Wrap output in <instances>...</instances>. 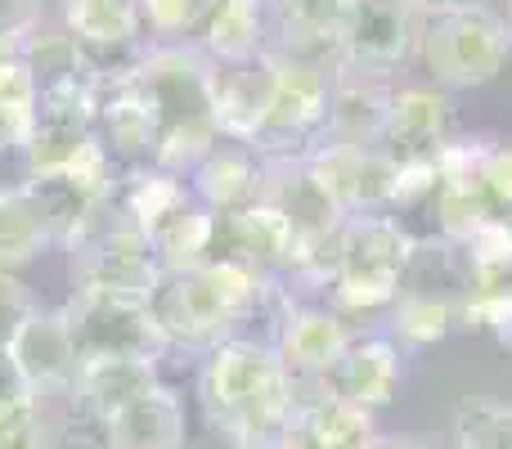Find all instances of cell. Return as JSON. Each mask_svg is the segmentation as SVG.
Returning <instances> with one entry per match:
<instances>
[{"mask_svg": "<svg viewBox=\"0 0 512 449\" xmlns=\"http://www.w3.org/2000/svg\"><path fill=\"white\" fill-rule=\"evenodd\" d=\"M198 405L212 432L234 449H279L297 405V382L270 342L230 337L198 364Z\"/></svg>", "mask_w": 512, "mask_h": 449, "instance_id": "cell-1", "label": "cell"}, {"mask_svg": "<svg viewBox=\"0 0 512 449\" xmlns=\"http://www.w3.org/2000/svg\"><path fill=\"white\" fill-rule=\"evenodd\" d=\"M288 292L279 283L261 279L256 270L239 261H212L194 265V270H162L158 292L149 297V310L158 319L167 346H185V351H212V346L243 337V324L265 310L270 301H283Z\"/></svg>", "mask_w": 512, "mask_h": 449, "instance_id": "cell-2", "label": "cell"}, {"mask_svg": "<svg viewBox=\"0 0 512 449\" xmlns=\"http://www.w3.org/2000/svg\"><path fill=\"white\" fill-rule=\"evenodd\" d=\"M140 81L158 108V158L153 167L185 176L221 144V126L212 113V59L194 41L149 45L140 63Z\"/></svg>", "mask_w": 512, "mask_h": 449, "instance_id": "cell-3", "label": "cell"}, {"mask_svg": "<svg viewBox=\"0 0 512 449\" xmlns=\"http://www.w3.org/2000/svg\"><path fill=\"white\" fill-rule=\"evenodd\" d=\"M409 247H414V234L400 225V216H351L342 225V238H337V274L324 288V306L351 319V324L360 315L391 310V301L400 297Z\"/></svg>", "mask_w": 512, "mask_h": 449, "instance_id": "cell-4", "label": "cell"}, {"mask_svg": "<svg viewBox=\"0 0 512 449\" xmlns=\"http://www.w3.org/2000/svg\"><path fill=\"white\" fill-rule=\"evenodd\" d=\"M68 256L77 292H104V297L144 301V306L158 292L162 265L153 256V243L117 212V203L99 207L95 221L72 238Z\"/></svg>", "mask_w": 512, "mask_h": 449, "instance_id": "cell-5", "label": "cell"}, {"mask_svg": "<svg viewBox=\"0 0 512 449\" xmlns=\"http://www.w3.org/2000/svg\"><path fill=\"white\" fill-rule=\"evenodd\" d=\"M508 54L512 41L504 14L481 0V5L427 18L418 59L427 63V72H432V81L441 90H472V86H490L504 72Z\"/></svg>", "mask_w": 512, "mask_h": 449, "instance_id": "cell-6", "label": "cell"}, {"mask_svg": "<svg viewBox=\"0 0 512 449\" xmlns=\"http://www.w3.org/2000/svg\"><path fill=\"white\" fill-rule=\"evenodd\" d=\"M328 95H333V72L328 68L301 63V59H279L274 95L252 135V149L265 162L306 158L310 149H319L324 144V122H328Z\"/></svg>", "mask_w": 512, "mask_h": 449, "instance_id": "cell-7", "label": "cell"}, {"mask_svg": "<svg viewBox=\"0 0 512 449\" xmlns=\"http://www.w3.org/2000/svg\"><path fill=\"white\" fill-rule=\"evenodd\" d=\"M72 337H77L81 364L86 360H149L158 364L171 351L158 319L144 301L104 297V292H77L63 301Z\"/></svg>", "mask_w": 512, "mask_h": 449, "instance_id": "cell-8", "label": "cell"}, {"mask_svg": "<svg viewBox=\"0 0 512 449\" xmlns=\"http://www.w3.org/2000/svg\"><path fill=\"white\" fill-rule=\"evenodd\" d=\"M427 14L414 0H346L342 9V68L391 77L418 59Z\"/></svg>", "mask_w": 512, "mask_h": 449, "instance_id": "cell-9", "label": "cell"}, {"mask_svg": "<svg viewBox=\"0 0 512 449\" xmlns=\"http://www.w3.org/2000/svg\"><path fill=\"white\" fill-rule=\"evenodd\" d=\"M63 32L81 45L99 86L131 77L149 54L140 0H63Z\"/></svg>", "mask_w": 512, "mask_h": 449, "instance_id": "cell-10", "label": "cell"}, {"mask_svg": "<svg viewBox=\"0 0 512 449\" xmlns=\"http://www.w3.org/2000/svg\"><path fill=\"white\" fill-rule=\"evenodd\" d=\"M306 167L346 216H373L396 207L400 162L382 144H373V149L319 144V149L306 153Z\"/></svg>", "mask_w": 512, "mask_h": 449, "instance_id": "cell-11", "label": "cell"}, {"mask_svg": "<svg viewBox=\"0 0 512 449\" xmlns=\"http://www.w3.org/2000/svg\"><path fill=\"white\" fill-rule=\"evenodd\" d=\"M351 337H355V324L342 319L337 310H328L324 301H297V306H292V301L283 297L270 346L297 387H319L324 373L337 364V355L351 346Z\"/></svg>", "mask_w": 512, "mask_h": 449, "instance_id": "cell-12", "label": "cell"}, {"mask_svg": "<svg viewBox=\"0 0 512 449\" xmlns=\"http://www.w3.org/2000/svg\"><path fill=\"white\" fill-rule=\"evenodd\" d=\"M261 203L274 207V212L283 216V225L292 229V238H297V265L306 261L310 252L333 243V238L342 234V225L351 221V216L324 194V185L310 176L306 158L265 162ZM297 265H292V274H297Z\"/></svg>", "mask_w": 512, "mask_h": 449, "instance_id": "cell-13", "label": "cell"}, {"mask_svg": "<svg viewBox=\"0 0 512 449\" xmlns=\"http://www.w3.org/2000/svg\"><path fill=\"white\" fill-rule=\"evenodd\" d=\"M158 108L140 81V68L131 77H117L99 86L95 99V144L113 158L117 171L153 167L158 158Z\"/></svg>", "mask_w": 512, "mask_h": 449, "instance_id": "cell-14", "label": "cell"}, {"mask_svg": "<svg viewBox=\"0 0 512 449\" xmlns=\"http://www.w3.org/2000/svg\"><path fill=\"white\" fill-rule=\"evenodd\" d=\"M9 355H14L27 391L41 400L68 396L81 373V351L63 306H36L27 315V324L18 328V337L9 342Z\"/></svg>", "mask_w": 512, "mask_h": 449, "instance_id": "cell-15", "label": "cell"}, {"mask_svg": "<svg viewBox=\"0 0 512 449\" xmlns=\"http://www.w3.org/2000/svg\"><path fill=\"white\" fill-rule=\"evenodd\" d=\"M342 9L346 0H265L270 54L337 72L342 68Z\"/></svg>", "mask_w": 512, "mask_h": 449, "instance_id": "cell-16", "label": "cell"}, {"mask_svg": "<svg viewBox=\"0 0 512 449\" xmlns=\"http://www.w3.org/2000/svg\"><path fill=\"white\" fill-rule=\"evenodd\" d=\"M454 140V104L441 86H418L405 81L391 90L387 108V131H382V149L396 162H423L436 158L445 144Z\"/></svg>", "mask_w": 512, "mask_h": 449, "instance_id": "cell-17", "label": "cell"}, {"mask_svg": "<svg viewBox=\"0 0 512 449\" xmlns=\"http://www.w3.org/2000/svg\"><path fill=\"white\" fill-rule=\"evenodd\" d=\"M400 382H405V351H400L391 337H351L337 364L324 373L319 387L328 396L346 400V405L364 409V414H378L396 400Z\"/></svg>", "mask_w": 512, "mask_h": 449, "instance_id": "cell-18", "label": "cell"}, {"mask_svg": "<svg viewBox=\"0 0 512 449\" xmlns=\"http://www.w3.org/2000/svg\"><path fill=\"white\" fill-rule=\"evenodd\" d=\"M216 256L248 265L261 279L283 288L292 279V265H297V238L274 207L256 203L248 212L216 216Z\"/></svg>", "mask_w": 512, "mask_h": 449, "instance_id": "cell-19", "label": "cell"}, {"mask_svg": "<svg viewBox=\"0 0 512 449\" xmlns=\"http://www.w3.org/2000/svg\"><path fill=\"white\" fill-rule=\"evenodd\" d=\"M378 441V414H364L328 396L324 387H297V405L279 449H373Z\"/></svg>", "mask_w": 512, "mask_h": 449, "instance_id": "cell-20", "label": "cell"}, {"mask_svg": "<svg viewBox=\"0 0 512 449\" xmlns=\"http://www.w3.org/2000/svg\"><path fill=\"white\" fill-rule=\"evenodd\" d=\"M274 77H279V59L270 50L248 63H212V113L221 126V140L252 144L256 126L270 108Z\"/></svg>", "mask_w": 512, "mask_h": 449, "instance_id": "cell-21", "label": "cell"}, {"mask_svg": "<svg viewBox=\"0 0 512 449\" xmlns=\"http://www.w3.org/2000/svg\"><path fill=\"white\" fill-rule=\"evenodd\" d=\"M391 90H396L391 77L337 68L333 72V95H328L324 144H355V149H373V144H382Z\"/></svg>", "mask_w": 512, "mask_h": 449, "instance_id": "cell-22", "label": "cell"}, {"mask_svg": "<svg viewBox=\"0 0 512 449\" xmlns=\"http://www.w3.org/2000/svg\"><path fill=\"white\" fill-rule=\"evenodd\" d=\"M189 189L212 216H234L261 203L265 189V158L252 144L221 140L194 171H189Z\"/></svg>", "mask_w": 512, "mask_h": 449, "instance_id": "cell-23", "label": "cell"}, {"mask_svg": "<svg viewBox=\"0 0 512 449\" xmlns=\"http://www.w3.org/2000/svg\"><path fill=\"white\" fill-rule=\"evenodd\" d=\"M189 441V418L185 400L171 387H153L135 405L117 409L113 418L99 423V445L104 449H185Z\"/></svg>", "mask_w": 512, "mask_h": 449, "instance_id": "cell-24", "label": "cell"}, {"mask_svg": "<svg viewBox=\"0 0 512 449\" xmlns=\"http://www.w3.org/2000/svg\"><path fill=\"white\" fill-rule=\"evenodd\" d=\"M194 45L212 63H248L256 54H265L270 50L265 0H207Z\"/></svg>", "mask_w": 512, "mask_h": 449, "instance_id": "cell-25", "label": "cell"}, {"mask_svg": "<svg viewBox=\"0 0 512 449\" xmlns=\"http://www.w3.org/2000/svg\"><path fill=\"white\" fill-rule=\"evenodd\" d=\"M153 387H158V364H149V360H86L77 382H72L68 400L99 427L117 409L149 396Z\"/></svg>", "mask_w": 512, "mask_h": 449, "instance_id": "cell-26", "label": "cell"}, {"mask_svg": "<svg viewBox=\"0 0 512 449\" xmlns=\"http://www.w3.org/2000/svg\"><path fill=\"white\" fill-rule=\"evenodd\" d=\"M400 292H418V297H436L463 306L472 292V265L463 243H450L441 234H423L409 247L405 274H400Z\"/></svg>", "mask_w": 512, "mask_h": 449, "instance_id": "cell-27", "label": "cell"}, {"mask_svg": "<svg viewBox=\"0 0 512 449\" xmlns=\"http://www.w3.org/2000/svg\"><path fill=\"white\" fill-rule=\"evenodd\" d=\"M113 203L144 238H153L171 216L194 203V189H189L185 176H171L162 167H135V171H122V185H117Z\"/></svg>", "mask_w": 512, "mask_h": 449, "instance_id": "cell-28", "label": "cell"}, {"mask_svg": "<svg viewBox=\"0 0 512 449\" xmlns=\"http://www.w3.org/2000/svg\"><path fill=\"white\" fill-rule=\"evenodd\" d=\"M50 247L59 243H54V229L45 221V207L32 189L0 198V270L18 274L36 256L50 252Z\"/></svg>", "mask_w": 512, "mask_h": 449, "instance_id": "cell-29", "label": "cell"}, {"mask_svg": "<svg viewBox=\"0 0 512 449\" xmlns=\"http://www.w3.org/2000/svg\"><path fill=\"white\" fill-rule=\"evenodd\" d=\"M149 243H153V256H158L162 270H194V265L216 256V216L194 198V203L171 216Z\"/></svg>", "mask_w": 512, "mask_h": 449, "instance_id": "cell-30", "label": "cell"}, {"mask_svg": "<svg viewBox=\"0 0 512 449\" xmlns=\"http://www.w3.org/2000/svg\"><path fill=\"white\" fill-rule=\"evenodd\" d=\"M387 328L400 351H427V346L445 342L459 328V306L436 297H418V292H400L387 310Z\"/></svg>", "mask_w": 512, "mask_h": 449, "instance_id": "cell-31", "label": "cell"}, {"mask_svg": "<svg viewBox=\"0 0 512 449\" xmlns=\"http://www.w3.org/2000/svg\"><path fill=\"white\" fill-rule=\"evenodd\" d=\"M36 77L27 68L23 50H0V135L27 144L36 131Z\"/></svg>", "mask_w": 512, "mask_h": 449, "instance_id": "cell-32", "label": "cell"}, {"mask_svg": "<svg viewBox=\"0 0 512 449\" xmlns=\"http://www.w3.org/2000/svg\"><path fill=\"white\" fill-rule=\"evenodd\" d=\"M454 449H512V405L463 400L454 409Z\"/></svg>", "mask_w": 512, "mask_h": 449, "instance_id": "cell-33", "label": "cell"}, {"mask_svg": "<svg viewBox=\"0 0 512 449\" xmlns=\"http://www.w3.org/2000/svg\"><path fill=\"white\" fill-rule=\"evenodd\" d=\"M207 14V0H140L149 45H185Z\"/></svg>", "mask_w": 512, "mask_h": 449, "instance_id": "cell-34", "label": "cell"}, {"mask_svg": "<svg viewBox=\"0 0 512 449\" xmlns=\"http://www.w3.org/2000/svg\"><path fill=\"white\" fill-rule=\"evenodd\" d=\"M0 449H54L50 414H45L41 396L0 405Z\"/></svg>", "mask_w": 512, "mask_h": 449, "instance_id": "cell-35", "label": "cell"}, {"mask_svg": "<svg viewBox=\"0 0 512 449\" xmlns=\"http://www.w3.org/2000/svg\"><path fill=\"white\" fill-rule=\"evenodd\" d=\"M41 306L36 301V292L27 288L18 274H9V270H0V346H9L18 337V328L27 324V315Z\"/></svg>", "mask_w": 512, "mask_h": 449, "instance_id": "cell-36", "label": "cell"}, {"mask_svg": "<svg viewBox=\"0 0 512 449\" xmlns=\"http://www.w3.org/2000/svg\"><path fill=\"white\" fill-rule=\"evenodd\" d=\"M41 32V0H0V50H18Z\"/></svg>", "mask_w": 512, "mask_h": 449, "instance_id": "cell-37", "label": "cell"}, {"mask_svg": "<svg viewBox=\"0 0 512 449\" xmlns=\"http://www.w3.org/2000/svg\"><path fill=\"white\" fill-rule=\"evenodd\" d=\"M32 185H36V167H32V153H27V144L5 140V135H0V198L27 194Z\"/></svg>", "mask_w": 512, "mask_h": 449, "instance_id": "cell-38", "label": "cell"}, {"mask_svg": "<svg viewBox=\"0 0 512 449\" xmlns=\"http://www.w3.org/2000/svg\"><path fill=\"white\" fill-rule=\"evenodd\" d=\"M23 396H32V391H27V382H23V373H18L9 346H0V405H9V400H23Z\"/></svg>", "mask_w": 512, "mask_h": 449, "instance_id": "cell-39", "label": "cell"}, {"mask_svg": "<svg viewBox=\"0 0 512 449\" xmlns=\"http://www.w3.org/2000/svg\"><path fill=\"white\" fill-rule=\"evenodd\" d=\"M427 18L432 14H450V9H468V5H481V0H414Z\"/></svg>", "mask_w": 512, "mask_h": 449, "instance_id": "cell-40", "label": "cell"}, {"mask_svg": "<svg viewBox=\"0 0 512 449\" xmlns=\"http://www.w3.org/2000/svg\"><path fill=\"white\" fill-rule=\"evenodd\" d=\"M373 449H414V445H405V441H387V436H382V441L373 445Z\"/></svg>", "mask_w": 512, "mask_h": 449, "instance_id": "cell-41", "label": "cell"}, {"mask_svg": "<svg viewBox=\"0 0 512 449\" xmlns=\"http://www.w3.org/2000/svg\"><path fill=\"white\" fill-rule=\"evenodd\" d=\"M504 23H508V41H512V0H508V14H504Z\"/></svg>", "mask_w": 512, "mask_h": 449, "instance_id": "cell-42", "label": "cell"}]
</instances>
